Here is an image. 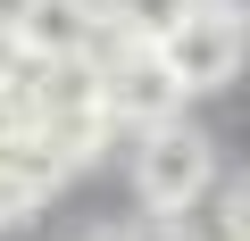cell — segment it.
Segmentation results:
<instances>
[{
	"label": "cell",
	"instance_id": "obj_1",
	"mask_svg": "<svg viewBox=\"0 0 250 241\" xmlns=\"http://www.w3.org/2000/svg\"><path fill=\"white\" fill-rule=\"evenodd\" d=\"M217 183V142L192 133V125H167V133H142L134 142V200L150 216H192Z\"/></svg>",
	"mask_w": 250,
	"mask_h": 241
},
{
	"label": "cell",
	"instance_id": "obj_2",
	"mask_svg": "<svg viewBox=\"0 0 250 241\" xmlns=\"http://www.w3.org/2000/svg\"><path fill=\"white\" fill-rule=\"evenodd\" d=\"M100 108H108V125H125V133H167V125H184V83L159 67V50H125V58H108L100 67Z\"/></svg>",
	"mask_w": 250,
	"mask_h": 241
},
{
	"label": "cell",
	"instance_id": "obj_3",
	"mask_svg": "<svg viewBox=\"0 0 250 241\" xmlns=\"http://www.w3.org/2000/svg\"><path fill=\"white\" fill-rule=\"evenodd\" d=\"M242 58H250V34H242L233 17H217V9L184 17V25L159 42V67L184 83V100H192V92H217V83H233V75H242Z\"/></svg>",
	"mask_w": 250,
	"mask_h": 241
},
{
	"label": "cell",
	"instance_id": "obj_4",
	"mask_svg": "<svg viewBox=\"0 0 250 241\" xmlns=\"http://www.w3.org/2000/svg\"><path fill=\"white\" fill-rule=\"evenodd\" d=\"M25 67H75L100 42V0H17L9 9Z\"/></svg>",
	"mask_w": 250,
	"mask_h": 241
},
{
	"label": "cell",
	"instance_id": "obj_5",
	"mask_svg": "<svg viewBox=\"0 0 250 241\" xmlns=\"http://www.w3.org/2000/svg\"><path fill=\"white\" fill-rule=\"evenodd\" d=\"M59 183H67V158H59L34 125L0 133V216H9V224H25V216H34Z\"/></svg>",
	"mask_w": 250,
	"mask_h": 241
},
{
	"label": "cell",
	"instance_id": "obj_6",
	"mask_svg": "<svg viewBox=\"0 0 250 241\" xmlns=\"http://www.w3.org/2000/svg\"><path fill=\"white\" fill-rule=\"evenodd\" d=\"M100 9H108L125 34H134V42H150V50H159L184 17H200V0H100Z\"/></svg>",
	"mask_w": 250,
	"mask_h": 241
},
{
	"label": "cell",
	"instance_id": "obj_7",
	"mask_svg": "<svg viewBox=\"0 0 250 241\" xmlns=\"http://www.w3.org/2000/svg\"><path fill=\"white\" fill-rule=\"evenodd\" d=\"M217 241H250V175H233L217 191Z\"/></svg>",
	"mask_w": 250,
	"mask_h": 241
},
{
	"label": "cell",
	"instance_id": "obj_8",
	"mask_svg": "<svg viewBox=\"0 0 250 241\" xmlns=\"http://www.w3.org/2000/svg\"><path fill=\"white\" fill-rule=\"evenodd\" d=\"M125 241H200L184 216H134V224H125Z\"/></svg>",
	"mask_w": 250,
	"mask_h": 241
},
{
	"label": "cell",
	"instance_id": "obj_9",
	"mask_svg": "<svg viewBox=\"0 0 250 241\" xmlns=\"http://www.w3.org/2000/svg\"><path fill=\"white\" fill-rule=\"evenodd\" d=\"M17 75H25V50H17V25H9V17H0V92H9Z\"/></svg>",
	"mask_w": 250,
	"mask_h": 241
},
{
	"label": "cell",
	"instance_id": "obj_10",
	"mask_svg": "<svg viewBox=\"0 0 250 241\" xmlns=\"http://www.w3.org/2000/svg\"><path fill=\"white\" fill-rule=\"evenodd\" d=\"M200 9H217V17H233V25L250 34V0H200Z\"/></svg>",
	"mask_w": 250,
	"mask_h": 241
},
{
	"label": "cell",
	"instance_id": "obj_11",
	"mask_svg": "<svg viewBox=\"0 0 250 241\" xmlns=\"http://www.w3.org/2000/svg\"><path fill=\"white\" fill-rule=\"evenodd\" d=\"M75 241H125V224H92V233H75Z\"/></svg>",
	"mask_w": 250,
	"mask_h": 241
},
{
	"label": "cell",
	"instance_id": "obj_12",
	"mask_svg": "<svg viewBox=\"0 0 250 241\" xmlns=\"http://www.w3.org/2000/svg\"><path fill=\"white\" fill-rule=\"evenodd\" d=\"M0 224H9V216H0Z\"/></svg>",
	"mask_w": 250,
	"mask_h": 241
}]
</instances>
